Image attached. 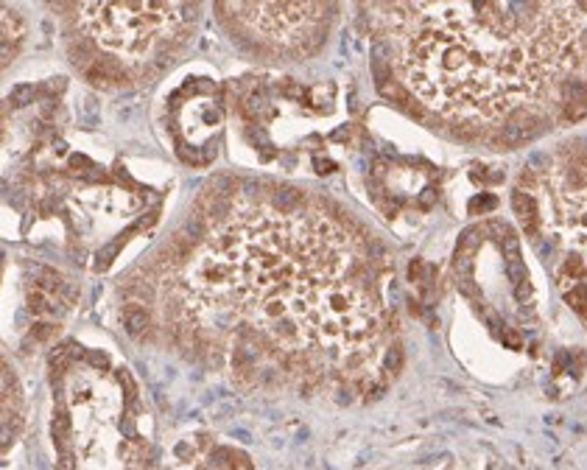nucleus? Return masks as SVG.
<instances>
[{
	"mask_svg": "<svg viewBox=\"0 0 587 470\" xmlns=\"http://www.w3.org/2000/svg\"><path fill=\"white\" fill-rule=\"evenodd\" d=\"M84 73H87V79H90L93 84H120V82H126L123 67H120L115 59H109V56L96 59L93 67H87Z\"/></svg>",
	"mask_w": 587,
	"mask_h": 470,
	"instance_id": "nucleus-1",
	"label": "nucleus"
},
{
	"mask_svg": "<svg viewBox=\"0 0 587 470\" xmlns=\"http://www.w3.org/2000/svg\"><path fill=\"white\" fill-rule=\"evenodd\" d=\"M512 210H515V216L521 219V224H523V230L529 235L537 233V205H534V199L529 193H523V190L512 193Z\"/></svg>",
	"mask_w": 587,
	"mask_h": 470,
	"instance_id": "nucleus-2",
	"label": "nucleus"
},
{
	"mask_svg": "<svg viewBox=\"0 0 587 470\" xmlns=\"http://www.w3.org/2000/svg\"><path fill=\"white\" fill-rule=\"evenodd\" d=\"M123 327L129 336H134V339H140V336L152 327V314L145 311L140 302H129L123 308Z\"/></svg>",
	"mask_w": 587,
	"mask_h": 470,
	"instance_id": "nucleus-3",
	"label": "nucleus"
},
{
	"mask_svg": "<svg viewBox=\"0 0 587 470\" xmlns=\"http://www.w3.org/2000/svg\"><path fill=\"white\" fill-rule=\"evenodd\" d=\"M70 59L76 62L82 71H87V67H93V45L90 42H84V39H79V42H73L70 45Z\"/></svg>",
	"mask_w": 587,
	"mask_h": 470,
	"instance_id": "nucleus-4",
	"label": "nucleus"
},
{
	"mask_svg": "<svg viewBox=\"0 0 587 470\" xmlns=\"http://www.w3.org/2000/svg\"><path fill=\"white\" fill-rule=\"evenodd\" d=\"M126 241H129V233H126V235H118L112 244H107V246L98 252V257H96V269H107V266L115 260V255L120 252V246H123Z\"/></svg>",
	"mask_w": 587,
	"mask_h": 470,
	"instance_id": "nucleus-5",
	"label": "nucleus"
},
{
	"mask_svg": "<svg viewBox=\"0 0 587 470\" xmlns=\"http://www.w3.org/2000/svg\"><path fill=\"white\" fill-rule=\"evenodd\" d=\"M20 34H23V23H20V17L15 15V12H9V9H3V45H9V39H20Z\"/></svg>",
	"mask_w": 587,
	"mask_h": 470,
	"instance_id": "nucleus-6",
	"label": "nucleus"
},
{
	"mask_svg": "<svg viewBox=\"0 0 587 470\" xmlns=\"http://www.w3.org/2000/svg\"><path fill=\"white\" fill-rule=\"evenodd\" d=\"M28 308H31L37 316H48V314H53V302H51V297H48L42 289H34V291L28 294Z\"/></svg>",
	"mask_w": 587,
	"mask_h": 470,
	"instance_id": "nucleus-7",
	"label": "nucleus"
},
{
	"mask_svg": "<svg viewBox=\"0 0 587 470\" xmlns=\"http://www.w3.org/2000/svg\"><path fill=\"white\" fill-rule=\"evenodd\" d=\"M565 302H568L576 314L587 316V283H579L576 289H570V291L565 294Z\"/></svg>",
	"mask_w": 587,
	"mask_h": 470,
	"instance_id": "nucleus-8",
	"label": "nucleus"
},
{
	"mask_svg": "<svg viewBox=\"0 0 587 470\" xmlns=\"http://www.w3.org/2000/svg\"><path fill=\"white\" fill-rule=\"evenodd\" d=\"M300 190H294V188H280L277 190V196H274V201H277V208L280 210H291V208H297L300 205Z\"/></svg>",
	"mask_w": 587,
	"mask_h": 470,
	"instance_id": "nucleus-9",
	"label": "nucleus"
},
{
	"mask_svg": "<svg viewBox=\"0 0 587 470\" xmlns=\"http://www.w3.org/2000/svg\"><path fill=\"white\" fill-rule=\"evenodd\" d=\"M31 101H34V87L31 84H17L12 90V96H9V104L12 107H28Z\"/></svg>",
	"mask_w": 587,
	"mask_h": 470,
	"instance_id": "nucleus-10",
	"label": "nucleus"
},
{
	"mask_svg": "<svg viewBox=\"0 0 587 470\" xmlns=\"http://www.w3.org/2000/svg\"><path fill=\"white\" fill-rule=\"evenodd\" d=\"M562 272H565V278H570V280H581V278H584V263H581L579 257H568Z\"/></svg>",
	"mask_w": 587,
	"mask_h": 470,
	"instance_id": "nucleus-11",
	"label": "nucleus"
},
{
	"mask_svg": "<svg viewBox=\"0 0 587 470\" xmlns=\"http://www.w3.org/2000/svg\"><path fill=\"white\" fill-rule=\"evenodd\" d=\"M383 364H386V370H389L392 375H395V372H400V367H403V350H400V347H392V350L386 353Z\"/></svg>",
	"mask_w": 587,
	"mask_h": 470,
	"instance_id": "nucleus-12",
	"label": "nucleus"
},
{
	"mask_svg": "<svg viewBox=\"0 0 587 470\" xmlns=\"http://www.w3.org/2000/svg\"><path fill=\"white\" fill-rule=\"evenodd\" d=\"M495 208V196H481V199H476V201H470V210L473 213H484V210H492Z\"/></svg>",
	"mask_w": 587,
	"mask_h": 470,
	"instance_id": "nucleus-13",
	"label": "nucleus"
},
{
	"mask_svg": "<svg viewBox=\"0 0 587 470\" xmlns=\"http://www.w3.org/2000/svg\"><path fill=\"white\" fill-rule=\"evenodd\" d=\"M51 333H53V325H48V322L34 325V330H31V336H34V339H39V342H42V339H48Z\"/></svg>",
	"mask_w": 587,
	"mask_h": 470,
	"instance_id": "nucleus-14",
	"label": "nucleus"
},
{
	"mask_svg": "<svg viewBox=\"0 0 587 470\" xmlns=\"http://www.w3.org/2000/svg\"><path fill=\"white\" fill-rule=\"evenodd\" d=\"M70 165H73V168H87V171H96L93 160H87V157H82V154H73V157H70Z\"/></svg>",
	"mask_w": 587,
	"mask_h": 470,
	"instance_id": "nucleus-15",
	"label": "nucleus"
},
{
	"mask_svg": "<svg viewBox=\"0 0 587 470\" xmlns=\"http://www.w3.org/2000/svg\"><path fill=\"white\" fill-rule=\"evenodd\" d=\"M314 165H316V171H319V174H330V171L336 168V163H330V160H322V157H316V160H314Z\"/></svg>",
	"mask_w": 587,
	"mask_h": 470,
	"instance_id": "nucleus-16",
	"label": "nucleus"
},
{
	"mask_svg": "<svg viewBox=\"0 0 587 470\" xmlns=\"http://www.w3.org/2000/svg\"><path fill=\"white\" fill-rule=\"evenodd\" d=\"M408 275H411V280H419V278H422V260H414V263L408 266Z\"/></svg>",
	"mask_w": 587,
	"mask_h": 470,
	"instance_id": "nucleus-17",
	"label": "nucleus"
},
{
	"mask_svg": "<svg viewBox=\"0 0 587 470\" xmlns=\"http://www.w3.org/2000/svg\"><path fill=\"white\" fill-rule=\"evenodd\" d=\"M87 359H90L96 367H107V356H104V353H87Z\"/></svg>",
	"mask_w": 587,
	"mask_h": 470,
	"instance_id": "nucleus-18",
	"label": "nucleus"
}]
</instances>
